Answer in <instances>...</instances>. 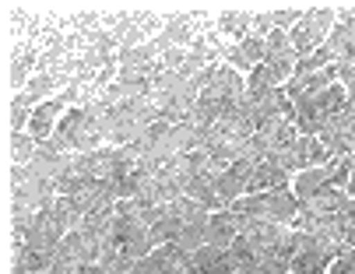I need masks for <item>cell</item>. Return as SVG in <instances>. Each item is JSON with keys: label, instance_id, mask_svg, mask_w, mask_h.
Listing matches in <instances>:
<instances>
[{"label": "cell", "instance_id": "obj_17", "mask_svg": "<svg viewBox=\"0 0 355 274\" xmlns=\"http://www.w3.org/2000/svg\"><path fill=\"white\" fill-rule=\"evenodd\" d=\"M222 253H225V250H218V246H211V243H205V246H197V250H193V267H200V271H205V274H211Z\"/></svg>", "mask_w": 355, "mask_h": 274}, {"label": "cell", "instance_id": "obj_26", "mask_svg": "<svg viewBox=\"0 0 355 274\" xmlns=\"http://www.w3.org/2000/svg\"><path fill=\"white\" fill-rule=\"evenodd\" d=\"M348 194H355V169H352V176H348V187H345Z\"/></svg>", "mask_w": 355, "mask_h": 274}, {"label": "cell", "instance_id": "obj_4", "mask_svg": "<svg viewBox=\"0 0 355 274\" xmlns=\"http://www.w3.org/2000/svg\"><path fill=\"white\" fill-rule=\"evenodd\" d=\"M264 53H268V39H261V35H246L243 42H236L232 46V53H229V67H236L239 74L246 71H253V67H257V64H264Z\"/></svg>", "mask_w": 355, "mask_h": 274}, {"label": "cell", "instance_id": "obj_20", "mask_svg": "<svg viewBox=\"0 0 355 274\" xmlns=\"http://www.w3.org/2000/svg\"><path fill=\"white\" fill-rule=\"evenodd\" d=\"M250 274H288V264L278 257H261L257 264L250 267Z\"/></svg>", "mask_w": 355, "mask_h": 274}, {"label": "cell", "instance_id": "obj_13", "mask_svg": "<svg viewBox=\"0 0 355 274\" xmlns=\"http://www.w3.org/2000/svg\"><path fill=\"white\" fill-rule=\"evenodd\" d=\"M215 194H218V200H222V207L229 211L243 194H246V187L236 180V176H229V173H218V180H215Z\"/></svg>", "mask_w": 355, "mask_h": 274}, {"label": "cell", "instance_id": "obj_3", "mask_svg": "<svg viewBox=\"0 0 355 274\" xmlns=\"http://www.w3.org/2000/svg\"><path fill=\"white\" fill-rule=\"evenodd\" d=\"M288 183H292V173H285L282 166H278V158H264V162H257V169H253V176H250V183H246V194H268V190H288Z\"/></svg>", "mask_w": 355, "mask_h": 274}, {"label": "cell", "instance_id": "obj_24", "mask_svg": "<svg viewBox=\"0 0 355 274\" xmlns=\"http://www.w3.org/2000/svg\"><path fill=\"white\" fill-rule=\"evenodd\" d=\"M78 274H110L103 264H78Z\"/></svg>", "mask_w": 355, "mask_h": 274}, {"label": "cell", "instance_id": "obj_6", "mask_svg": "<svg viewBox=\"0 0 355 274\" xmlns=\"http://www.w3.org/2000/svg\"><path fill=\"white\" fill-rule=\"evenodd\" d=\"M327 187H331V166H324V169H306V173H299V176H295V183H292V190H295V200H299V204L317 200Z\"/></svg>", "mask_w": 355, "mask_h": 274}, {"label": "cell", "instance_id": "obj_12", "mask_svg": "<svg viewBox=\"0 0 355 274\" xmlns=\"http://www.w3.org/2000/svg\"><path fill=\"white\" fill-rule=\"evenodd\" d=\"M180 229H183V218L166 214L159 225H151V229H148V239L155 243V246H166V243H176V239H180Z\"/></svg>", "mask_w": 355, "mask_h": 274}, {"label": "cell", "instance_id": "obj_5", "mask_svg": "<svg viewBox=\"0 0 355 274\" xmlns=\"http://www.w3.org/2000/svg\"><path fill=\"white\" fill-rule=\"evenodd\" d=\"M239 236V214L236 211H215L208 218V243L218 250H229Z\"/></svg>", "mask_w": 355, "mask_h": 274}, {"label": "cell", "instance_id": "obj_1", "mask_svg": "<svg viewBox=\"0 0 355 274\" xmlns=\"http://www.w3.org/2000/svg\"><path fill=\"white\" fill-rule=\"evenodd\" d=\"M229 211L236 214H250V218H261V222H282L292 225V218L299 211V200L292 190H268V194H243Z\"/></svg>", "mask_w": 355, "mask_h": 274}, {"label": "cell", "instance_id": "obj_9", "mask_svg": "<svg viewBox=\"0 0 355 274\" xmlns=\"http://www.w3.org/2000/svg\"><path fill=\"white\" fill-rule=\"evenodd\" d=\"M334 64H355V25H334L327 35Z\"/></svg>", "mask_w": 355, "mask_h": 274}, {"label": "cell", "instance_id": "obj_10", "mask_svg": "<svg viewBox=\"0 0 355 274\" xmlns=\"http://www.w3.org/2000/svg\"><path fill=\"white\" fill-rule=\"evenodd\" d=\"M208 218L211 214H197V218H190V222H183L176 246H183L187 253H193L197 246H205L208 243Z\"/></svg>", "mask_w": 355, "mask_h": 274}, {"label": "cell", "instance_id": "obj_23", "mask_svg": "<svg viewBox=\"0 0 355 274\" xmlns=\"http://www.w3.org/2000/svg\"><path fill=\"white\" fill-rule=\"evenodd\" d=\"M236 271H239V264H236V257L225 250V253L218 257V264H215V271H211V274H236Z\"/></svg>", "mask_w": 355, "mask_h": 274}, {"label": "cell", "instance_id": "obj_15", "mask_svg": "<svg viewBox=\"0 0 355 274\" xmlns=\"http://www.w3.org/2000/svg\"><path fill=\"white\" fill-rule=\"evenodd\" d=\"M11 148H15V166H32L39 141H35L32 134H15V137H11Z\"/></svg>", "mask_w": 355, "mask_h": 274}, {"label": "cell", "instance_id": "obj_18", "mask_svg": "<svg viewBox=\"0 0 355 274\" xmlns=\"http://www.w3.org/2000/svg\"><path fill=\"white\" fill-rule=\"evenodd\" d=\"M299 18H302V8H271V22H275V28H295L299 25Z\"/></svg>", "mask_w": 355, "mask_h": 274}, {"label": "cell", "instance_id": "obj_14", "mask_svg": "<svg viewBox=\"0 0 355 274\" xmlns=\"http://www.w3.org/2000/svg\"><path fill=\"white\" fill-rule=\"evenodd\" d=\"M162 32L173 39V46H183V49H190V42H193V35H190V28H187V11H176V15H169Z\"/></svg>", "mask_w": 355, "mask_h": 274}, {"label": "cell", "instance_id": "obj_25", "mask_svg": "<svg viewBox=\"0 0 355 274\" xmlns=\"http://www.w3.org/2000/svg\"><path fill=\"white\" fill-rule=\"evenodd\" d=\"M46 274H78V267H74V264H53Z\"/></svg>", "mask_w": 355, "mask_h": 274}, {"label": "cell", "instance_id": "obj_21", "mask_svg": "<svg viewBox=\"0 0 355 274\" xmlns=\"http://www.w3.org/2000/svg\"><path fill=\"white\" fill-rule=\"evenodd\" d=\"M28 123H32V109H25V105L11 102V130H15V134H21V130H28Z\"/></svg>", "mask_w": 355, "mask_h": 274}, {"label": "cell", "instance_id": "obj_16", "mask_svg": "<svg viewBox=\"0 0 355 274\" xmlns=\"http://www.w3.org/2000/svg\"><path fill=\"white\" fill-rule=\"evenodd\" d=\"M166 211L173 214V218H183V222H190V218H197V214H211V211H205L193 197H176V200H169L166 204Z\"/></svg>", "mask_w": 355, "mask_h": 274}, {"label": "cell", "instance_id": "obj_2", "mask_svg": "<svg viewBox=\"0 0 355 274\" xmlns=\"http://www.w3.org/2000/svg\"><path fill=\"white\" fill-rule=\"evenodd\" d=\"M295 60H299V57H295V49H292L288 32L275 28V32L268 35V53H264V64L275 71V78H278V81H285V78H292Z\"/></svg>", "mask_w": 355, "mask_h": 274}, {"label": "cell", "instance_id": "obj_7", "mask_svg": "<svg viewBox=\"0 0 355 274\" xmlns=\"http://www.w3.org/2000/svg\"><path fill=\"white\" fill-rule=\"evenodd\" d=\"M250 25H253V11H246V8H225V11H218V32L229 42H243L250 35Z\"/></svg>", "mask_w": 355, "mask_h": 274}, {"label": "cell", "instance_id": "obj_8", "mask_svg": "<svg viewBox=\"0 0 355 274\" xmlns=\"http://www.w3.org/2000/svg\"><path fill=\"white\" fill-rule=\"evenodd\" d=\"M208 92L225 105V102H232V99L246 95V81H243V74H239L236 67H229V64H225V67L218 71V78H215V85H211Z\"/></svg>", "mask_w": 355, "mask_h": 274}, {"label": "cell", "instance_id": "obj_22", "mask_svg": "<svg viewBox=\"0 0 355 274\" xmlns=\"http://www.w3.org/2000/svg\"><path fill=\"white\" fill-rule=\"evenodd\" d=\"M183 60H187V49H183V46H173L169 53H162V67H166V71H180Z\"/></svg>", "mask_w": 355, "mask_h": 274}, {"label": "cell", "instance_id": "obj_19", "mask_svg": "<svg viewBox=\"0 0 355 274\" xmlns=\"http://www.w3.org/2000/svg\"><path fill=\"white\" fill-rule=\"evenodd\" d=\"M348 176H352V162L348 158H334L331 162V187L345 190L348 187Z\"/></svg>", "mask_w": 355, "mask_h": 274}, {"label": "cell", "instance_id": "obj_11", "mask_svg": "<svg viewBox=\"0 0 355 274\" xmlns=\"http://www.w3.org/2000/svg\"><path fill=\"white\" fill-rule=\"evenodd\" d=\"M327 264H334L324 250H299L295 257H292V264H288V271H295V274H327Z\"/></svg>", "mask_w": 355, "mask_h": 274}]
</instances>
